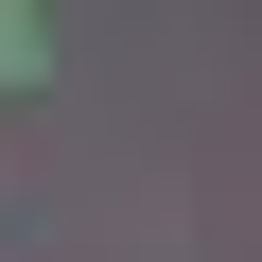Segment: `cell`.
<instances>
[{
  "instance_id": "obj_1",
  "label": "cell",
  "mask_w": 262,
  "mask_h": 262,
  "mask_svg": "<svg viewBox=\"0 0 262 262\" xmlns=\"http://www.w3.org/2000/svg\"><path fill=\"white\" fill-rule=\"evenodd\" d=\"M53 70V18H35V0H0V88H35Z\"/></svg>"
}]
</instances>
